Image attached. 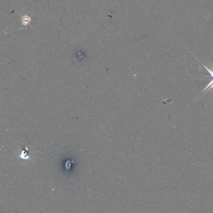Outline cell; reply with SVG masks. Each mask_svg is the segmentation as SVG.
I'll return each mask as SVG.
<instances>
[{
	"label": "cell",
	"instance_id": "1",
	"mask_svg": "<svg viewBox=\"0 0 213 213\" xmlns=\"http://www.w3.org/2000/svg\"><path fill=\"white\" fill-rule=\"evenodd\" d=\"M202 66L205 67V68L208 71V72L210 74V76H211V81L209 82V84H207V85L205 89L203 90V92H206L210 89H213V67L211 69H210L207 67H206L205 65L202 64Z\"/></svg>",
	"mask_w": 213,
	"mask_h": 213
}]
</instances>
